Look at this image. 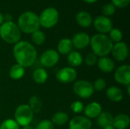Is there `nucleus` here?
Masks as SVG:
<instances>
[{
	"instance_id": "1",
	"label": "nucleus",
	"mask_w": 130,
	"mask_h": 129,
	"mask_svg": "<svg viewBox=\"0 0 130 129\" xmlns=\"http://www.w3.org/2000/svg\"><path fill=\"white\" fill-rule=\"evenodd\" d=\"M13 56L17 64L25 68L34 65L37 57V52L34 46L30 42L20 40L13 47Z\"/></svg>"
},
{
	"instance_id": "2",
	"label": "nucleus",
	"mask_w": 130,
	"mask_h": 129,
	"mask_svg": "<svg viewBox=\"0 0 130 129\" xmlns=\"http://www.w3.org/2000/svg\"><path fill=\"white\" fill-rule=\"evenodd\" d=\"M17 25L21 32L31 34L34 31L40 30V24L39 15L31 11H24L19 15Z\"/></svg>"
},
{
	"instance_id": "3",
	"label": "nucleus",
	"mask_w": 130,
	"mask_h": 129,
	"mask_svg": "<svg viewBox=\"0 0 130 129\" xmlns=\"http://www.w3.org/2000/svg\"><path fill=\"white\" fill-rule=\"evenodd\" d=\"M90 45L93 53L99 57H104L109 55L113 46V43L109 36L102 33H97L91 36Z\"/></svg>"
},
{
	"instance_id": "4",
	"label": "nucleus",
	"mask_w": 130,
	"mask_h": 129,
	"mask_svg": "<svg viewBox=\"0 0 130 129\" xmlns=\"http://www.w3.org/2000/svg\"><path fill=\"white\" fill-rule=\"evenodd\" d=\"M0 37L7 43L15 44L21 40V32L14 22L4 21L0 25Z\"/></svg>"
},
{
	"instance_id": "5",
	"label": "nucleus",
	"mask_w": 130,
	"mask_h": 129,
	"mask_svg": "<svg viewBox=\"0 0 130 129\" xmlns=\"http://www.w3.org/2000/svg\"><path fill=\"white\" fill-rule=\"evenodd\" d=\"M59 19V13L54 7H48L43 9L39 15L40 26L50 29L55 27Z\"/></svg>"
},
{
	"instance_id": "6",
	"label": "nucleus",
	"mask_w": 130,
	"mask_h": 129,
	"mask_svg": "<svg viewBox=\"0 0 130 129\" xmlns=\"http://www.w3.org/2000/svg\"><path fill=\"white\" fill-rule=\"evenodd\" d=\"M34 119V113L27 104H21L17 107L14 112V121L19 126L30 125Z\"/></svg>"
},
{
	"instance_id": "7",
	"label": "nucleus",
	"mask_w": 130,
	"mask_h": 129,
	"mask_svg": "<svg viewBox=\"0 0 130 129\" xmlns=\"http://www.w3.org/2000/svg\"><path fill=\"white\" fill-rule=\"evenodd\" d=\"M72 89L75 94L82 99L90 98L94 93L93 84L86 80L76 81L73 84Z\"/></svg>"
},
{
	"instance_id": "8",
	"label": "nucleus",
	"mask_w": 130,
	"mask_h": 129,
	"mask_svg": "<svg viewBox=\"0 0 130 129\" xmlns=\"http://www.w3.org/2000/svg\"><path fill=\"white\" fill-rule=\"evenodd\" d=\"M59 61V54L53 49H49L44 51L40 58V62L42 66L45 68H53Z\"/></svg>"
},
{
	"instance_id": "9",
	"label": "nucleus",
	"mask_w": 130,
	"mask_h": 129,
	"mask_svg": "<svg viewBox=\"0 0 130 129\" xmlns=\"http://www.w3.org/2000/svg\"><path fill=\"white\" fill-rule=\"evenodd\" d=\"M93 24L98 33L106 34L113 29L112 20L104 15H99L96 17L93 21Z\"/></svg>"
},
{
	"instance_id": "10",
	"label": "nucleus",
	"mask_w": 130,
	"mask_h": 129,
	"mask_svg": "<svg viewBox=\"0 0 130 129\" xmlns=\"http://www.w3.org/2000/svg\"><path fill=\"white\" fill-rule=\"evenodd\" d=\"M77 78V71L75 68L70 67H65L61 68L56 75V78L58 81L62 84H69Z\"/></svg>"
},
{
	"instance_id": "11",
	"label": "nucleus",
	"mask_w": 130,
	"mask_h": 129,
	"mask_svg": "<svg viewBox=\"0 0 130 129\" xmlns=\"http://www.w3.org/2000/svg\"><path fill=\"white\" fill-rule=\"evenodd\" d=\"M115 81L123 85H130V66L123 65L117 68L114 73Z\"/></svg>"
},
{
	"instance_id": "12",
	"label": "nucleus",
	"mask_w": 130,
	"mask_h": 129,
	"mask_svg": "<svg viewBox=\"0 0 130 129\" xmlns=\"http://www.w3.org/2000/svg\"><path fill=\"white\" fill-rule=\"evenodd\" d=\"M111 52L116 61L123 62L126 60L129 56V48L126 43L121 41L113 45Z\"/></svg>"
},
{
	"instance_id": "13",
	"label": "nucleus",
	"mask_w": 130,
	"mask_h": 129,
	"mask_svg": "<svg viewBox=\"0 0 130 129\" xmlns=\"http://www.w3.org/2000/svg\"><path fill=\"white\" fill-rule=\"evenodd\" d=\"M71 40L72 43V46L75 48L78 49H83L88 47V45H90L91 37L88 33L85 32H79L75 33Z\"/></svg>"
},
{
	"instance_id": "14",
	"label": "nucleus",
	"mask_w": 130,
	"mask_h": 129,
	"mask_svg": "<svg viewBox=\"0 0 130 129\" xmlns=\"http://www.w3.org/2000/svg\"><path fill=\"white\" fill-rule=\"evenodd\" d=\"M92 122L86 116H75L72 118L69 125V129H91Z\"/></svg>"
},
{
	"instance_id": "15",
	"label": "nucleus",
	"mask_w": 130,
	"mask_h": 129,
	"mask_svg": "<svg viewBox=\"0 0 130 129\" xmlns=\"http://www.w3.org/2000/svg\"><path fill=\"white\" fill-rule=\"evenodd\" d=\"M84 113L88 119H95L102 112V106L97 102H92L84 107Z\"/></svg>"
},
{
	"instance_id": "16",
	"label": "nucleus",
	"mask_w": 130,
	"mask_h": 129,
	"mask_svg": "<svg viewBox=\"0 0 130 129\" xmlns=\"http://www.w3.org/2000/svg\"><path fill=\"white\" fill-rule=\"evenodd\" d=\"M75 20L78 24L82 27H89L93 24V18L91 14L85 11H78L75 16Z\"/></svg>"
},
{
	"instance_id": "17",
	"label": "nucleus",
	"mask_w": 130,
	"mask_h": 129,
	"mask_svg": "<svg viewBox=\"0 0 130 129\" xmlns=\"http://www.w3.org/2000/svg\"><path fill=\"white\" fill-rule=\"evenodd\" d=\"M97 65L98 68L104 73H110L115 68L114 62L107 56L100 57V59H98Z\"/></svg>"
},
{
	"instance_id": "18",
	"label": "nucleus",
	"mask_w": 130,
	"mask_h": 129,
	"mask_svg": "<svg viewBox=\"0 0 130 129\" xmlns=\"http://www.w3.org/2000/svg\"><path fill=\"white\" fill-rule=\"evenodd\" d=\"M129 125V116L126 114H119L113 117L112 125L116 129H126Z\"/></svg>"
},
{
	"instance_id": "19",
	"label": "nucleus",
	"mask_w": 130,
	"mask_h": 129,
	"mask_svg": "<svg viewBox=\"0 0 130 129\" xmlns=\"http://www.w3.org/2000/svg\"><path fill=\"white\" fill-rule=\"evenodd\" d=\"M107 98L113 102H120L123 98V90L115 86H112L107 88L106 92Z\"/></svg>"
},
{
	"instance_id": "20",
	"label": "nucleus",
	"mask_w": 130,
	"mask_h": 129,
	"mask_svg": "<svg viewBox=\"0 0 130 129\" xmlns=\"http://www.w3.org/2000/svg\"><path fill=\"white\" fill-rule=\"evenodd\" d=\"M113 116L109 112H101V113L97 117V125L102 128L113 125Z\"/></svg>"
},
{
	"instance_id": "21",
	"label": "nucleus",
	"mask_w": 130,
	"mask_h": 129,
	"mask_svg": "<svg viewBox=\"0 0 130 129\" xmlns=\"http://www.w3.org/2000/svg\"><path fill=\"white\" fill-rule=\"evenodd\" d=\"M73 46L72 40L69 38H63L60 40L57 46V52L62 55H68L72 50Z\"/></svg>"
},
{
	"instance_id": "22",
	"label": "nucleus",
	"mask_w": 130,
	"mask_h": 129,
	"mask_svg": "<svg viewBox=\"0 0 130 129\" xmlns=\"http://www.w3.org/2000/svg\"><path fill=\"white\" fill-rule=\"evenodd\" d=\"M67 61L70 66L75 68L80 66L83 62V58L80 52L77 51H72L70 53L68 54Z\"/></svg>"
},
{
	"instance_id": "23",
	"label": "nucleus",
	"mask_w": 130,
	"mask_h": 129,
	"mask_svg": "<svg viewBox=\"0 0 130 129\" xmlns=\"http://www.w3.org/2000/svg\"><path fill=\"white\" fill-rule=\"evenodd\" d=\"M32 76H33V80L34 81V82L39 84H44L48 79L47 71L43 68H38L35 69Z\"/></svg>"
},
{
	"instance_id": "24",
	"label": "nucleus",
	"mask_w": 130,
	"mask_h": 129,
	"mask_svg": "<svg viewBox=\"0 0 130 129\" xmlns=\"http://www.w3.org/2000/svg\"><path fill=\"white\" fill-rule=\"evenodd\" d=\"M24 73H25V68L18 64L13 65L9 70V76L13 80L21 79L24 75Z\"/></svg>"
},
{
	"instance_id": "25",
	"label": "nucleus",
	"mask_w": 130,
	"mask_h": 129,
	"mask_svg": "<svg viewBox=\"0 0 130 129\" xmlns=\"http://www.w3.org/2000/svg\"><path fill=\"white\" fill-rule=\"evenodd\" d=\"M68 121H69V116L64 112L56 113L52 116V120H51L53 125H59V126L66 125L68 122Z\"/></svg>"
},
{
	"instance_id": "26",
	"label": "nucleus",
	"mask_w": 130,
	"mask_h": 129,
	"mask_svg": "<svg viewBox=\"0 0 130 129\" xmlns=\"http://www.w3.org/2000/svg\"><path fill=\"white\" fill-rule=\"evenodd\" d=\"M30 108L34 113H38L41 111L43 107V103L40 99L37 96H32L29 100V105Z\"/></svg>"
},
{
	"instance_id": "27",
	"label": "nucleus",
	"mask_w": 130,
	"mask_h": 129,
	"mask_svg": "<svg viewBox=\"0 0 130 129\" xmlns=\"http://www.w3.org/2000/svg\"><path fill=\"white\" fill-rule=\"evenodd\" d=\"M31 40L34 44L37 46H41L46 41L45 33L42 30H37L31 33Z\"/></svg>"
},
{
	"instance_id": "28",
	"label": "nucleus",
	"mask_w": 130,
	"mask_h": 129,
	"mask_svg": "<svg viewBox=\"0 0 130 129\" xmlns=\"http://www.w3.org/2000/svg\"><path fill=\"white\" fill-rule=\"evenodd\" d=\"M109 38L110 39V40L115 43L121 42L122 39H123V33L122 31L118 29V28H113L110 32H109Z\"/></svg>"
},
{
	"instance_id": "29",
	"label": "nucleus",
	"mask_w": 130,
	"mask_h": 129,
	"mask_svg": "<svg viewBox=\"0 0 130 129\" xmlns=\"http://www.w3.org/2000/svg\"><path fill=\"white\" fill-rule=\"evenodd\" d=\"M0 129H20V126L14 119H8L2 122Z\"/></svg>"
},
{
	"instance_id": "30",
	"label": "nucleus",
	"mask_w": 130,
	"mask_h": 129,
	"mask_svg": "<svg viewBox=\"0 0 130 129\" xmlns=\"http://www.w3.org/2000/svg\"><path fill=\"white\" fill-rule=\"evenodd\" d=\"M115 11H116V7L111 2L105 4L102 8L103 15L108 17L114 14Z\"/></svg>"
},
{
	"instance_id": "31",
	"label": "nucleus",
	"mask_w": 130,
	"mask_h": 129,
	"mask_svg": "<svg viewBox=\"0 0 130 129\" xmlns=\"http://www.w3.org/2000/svg\"><path fill=\"white\" fill-rule=\"evenodd\" d=\"M34 129H54V125L49 119L40 121Z\"/></svg>"
},
{
	"instance_id": "32",
	"label": "nucleus",
	"mask_w": 130,
	"mask_h": 129,
	"mask_svg": "<svg viewBox=\"0 0 130 129\" xmlns=\"http://www.w3.org/2000/svg\"><path fill=\"white\" fill-rule=\"evenodd\" d=\"M70 108H71V110L74 113L78 114V113H81L82 112H83V110H84V105H83V103L81 101L76 100V101H74L71 104Z\"/></svg>"
},
{
	"instance_id": "33",
	"label": "nucleus",
	"mask_w": 130,
	"mask_h": 129,
	"mask_svg": "<svg viewBox=\"0 0 130 129\" xmlns=\"http://www.w3.org/2000/svg\"><path fill=\"white\" fill-rule=\"evenodd\" d=\"M98 56L93 53V52H90L88 53L85 58V63L88 65V66H92L94 65H95L98 62Z\"/></svg>"
},
{
	"instance_id": "34",
	"label": "nucleus",
	"mask_w": 130,
	"mask_h": 129,
	"mask_svg": "<svg viewBox=\"0 0 130 129\" xmlns=\"http://www.w3.org/2000/svg\"><path fill=\"white\" fill-rule=\"evenodd\" d=\"M106 84H106V81H105V80L104 78H98L94 82L93 87H94V90L102 91L106 87Z\"/></svg>"
},
{
	"instance_id": "35",
	"label": "nucleus",
	"mask_w": 130,
	"mask_h": 129,
	"mask_svg": "<svg viewBox=\"0 0 130 129\" xmlns=\"http://www.w3.org/2000/svg\"><path fill=\"white\" fill-rule=\"evenodd\" d=\"M130 0H111V3L118 8H124L129 4Z\"/></svg>"
},
{
	"instance_id": "36",
	"label": "nucleus",
	"mask_w": 130,
	"mask_h": 129,
	"mask_svg": "<svg viewBox=\"0 0 130 129\" xmlns=\"http://www.w3.org/2000/svg\"><path fill=\"white\" fill-rule=\"evenodd\" d=\"M4 19H5V21H12V17L9 14H4Z\"/></svg>"
},
{
	"instance_id": "37",
	"label": "nucleus",
	"mask_w": 130,
	"mask_h": 129,
	"mask_svg": "<svg viewBox=\"0 0 130 129\" xmlns=\"http://www.w3.org/2000/svg\"><path fill=\"white\" fill-rule=\"evenodd\" d=\"M82 1L88 4H94V3H96L98 0H82Z\"/></svg>"
},
{
	"instance_id": "38",
	"label": "nucleus",
	"mask_w": 130,
	"mask_h": 129,
	"mask_svg": "<svg viewBox=\"0 0 130 129\" xmlns=\"http://www.w3.org/2000/svg\"><path fill=\"white\" fill-rule=\"evenodd\" d=\"M5 21V19H4V14L0 11V25Z\"/></svg>"
},
{
	"instance_id": "39",
	"label": "nucleus",
	"mask_w": 130,
	"mask_h": 129,
	"mask_svg": "<svg viewBox=\"0 0 130 129\" xmlns=\"http://www.w3.org/2000/svg\"><path fill=\"white\" fill-rule=\"evenodd\" d=\"M22 129H34L32 128V126L30 125H25V126H23V128Z\"/></svg>"
},
{
	"instance_id": "40",
	"label": "nucleus",
	"mask_w": 130,
	"mask_h": 129,
	"mask_svg": "<svg viewBox=\"0 0 130 129\" xmlns=\"http://www.w3.org/2000/svg\"><path fill=\"white\" fill-rule=\"evenodd\" d=\"M103 129H116L112 125H108V126H106V127H104Z\"/></svg>"
},
{
	"instance_id": "41",
	"label": "nucleus",
	"mask_w": 130,
	"mask_h": 129,
	"mask_svg": "<svg viewBox=\"0 0 130 129\" xmlns=\"http://www.w3.org/2000/svg\"><path fill=\"white\" fill-rule=\"evenodd\" d=\"M127 94L130 95V85H127Z\"/></svg>"
},
{
	"instance_id": "42",
	"label": "nucleus",
	"mask_w": 130,
	"mask_h": 129,
	"mask_svg": "<svg viewBox=\"0 0 130 129\" xmlns=\"http://www.w3.org/2000/svg\"><path fill=\"white\" fill-rule=\"evenodd\" d=\"M93 129H98V128H93Z\"/></svg>"
}]
</instances>
